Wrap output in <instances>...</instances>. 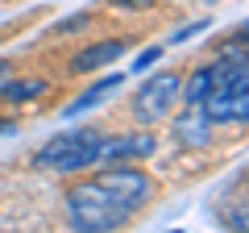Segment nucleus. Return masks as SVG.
<instances>
[{
	"instance_id": "1",
	"label": "nucleus",
	"mask_w": 249,
	"mask_h": 233,
	"mask_svg": "<svg viewBox=\"0 0 249 233\" xmlns=\"http://www.w3.org/2000/svg\"><path fill=\"white\" fill-rule=\"evenodd\" d=\"M100 146H104V134H100L96 125H79V129H67V134H54L42 150H34V158H29V162L42 167V171L75 175V171L96 167Z\"/></svg>"
},
{
	"instance_id": "13",
	"label": "nucleus",
	"mask_w": 249,
	"mask_h": 233,
	"mask_svg": "<svg viewBox=\"0 0 249 233\" xmlns=\"http://www.w3.org/2000/svg\"><path fill=\"white\" fill-rule=\"evenodd\" d=\"M204 29H208V21H191V25H183V29L170 34V46H175V42H187V38H196V34H204Z\"/></svg>"
},
{
	"instance_id": "10",
	"label": "nucleus",
	"mask_w": 249,
	"mask_h": 233,
	"mask_svg": "<svg viewBox=\"0 0 249 233\" xmlns=\"http://www.w3.org/2000/svg\"><path fill=\"white\" fill-rule=\"evenodd\" d=\"M42 92H46V79H9V83H0V100H9V104L37 100Z\"/></svg>"
},
{
	"instance_id": "9",
	"label": "nucleus",
	"mask_w": 249,
	"mask_h": 233,
	"mask_svg": "<svg viewBox=\"0 0 249 233\" xmlns=\"http://www.w3.org/2000/svg\"><path fill=\"white\" fill-rule=\"evenodd\" d=\"M208 88H212V63L196 67V71L178 83V100H183V104H199V100L208 96Z\"/></svg>"
},
{
	"instance_id": "5",
	"label": "nucleus",
	"mask_w": 249,
	"mask_h": 233,
	"mask_svg": "<svg viewBox=\"0 0 249 233\" xmlns=\"http://www.w3.org/2000/svg\"><path fill=\"white\" fill-rule=\"evenodd\" d=\"M158 150V137L150 134H129V137H104V146H100V158L96 162H116V158H150V154Z\"/></svg>"
},
{
	"instance_id": "11",
	"label": "nucleus",
	"mask_w": 249,
	"mask_h": 233,
	"mask_svg": "<svg viewBox=\"0 0 249 233\" xmlns=\"http://www.w3.org/2000/svg\"><path fill=\"white\" fill-rule=\"evenodd\" d=\"M83 25H91V13H75V17H62L54 25V34H79Z\"/></svg>"
},
{
	"instance_id": "6",
	"label": "nucleus",
	"mask_w": 249,
	"mask_h": 233,
	"mask_svg": "<svg viewBox=\"0 0 249 233\" xmlns=\"http://www.w3.org/2000/svg\"><path fill=\"white\" fill-rule=\"evenodd\" d=\"M124 54V42L121 38H104V42H91V46H83L79 54L71 58V71H100L104 63H116Z\"/></svg>"
},
{
	"instance_id": "15",
	"label": "nucleus",
	"mask_w": 249,
	"mask_h": 233,
	"mask_svg": "<svg viewBox=\"0 0 249 233\" xmlns=\"http://www.w3.org/2000/svg\"><path fill=\"white\" fill-rule=\"evenodd\" d=\"M116 9H142V4H150V0H112Z\"/></svg>"
},
{
	"instance_id": "4",
	"label": "nucleus",
	"mask_w": 249,
	"mask_h": 233,
	"mask_svg": "<svg viewBox=\"0 0 249 233\" xmlns=\"http://www.w3.org/2000/svg\"><path fill=\"white\" fill-rule=\"evenodd\" d=\"M178 83H183L178 71H162V75H154V79H145L142 88L133 92V116L142 125L162 121V116L170 113V104L178 100Z\"/></svg>"
},
{
	"instance_id": "3",
	"label": "nucleus",
	"mask_w": 249,
	"mask_h": 233,
	"mask_svg": "<svg viewBox=\"0 0 249 233\" xmlns=\"http://www.w3.org/2000/svg\"><path fill=\"white\" fill-rule=\"evenodd\" d=\"M91 179H96L104 192H112L129 213L142 208V204H150V196H154V179L145 175L142 167H133V162H124V167L121 162H108V167H100Z\"/></svg>"
},
{
	"instance_id": "12",
	"label": "nucleus",
	"mask_w": 249,
	"mask_h": 233,
	"mask_svg": "<svg viewBox=\"0 0 249 233\" xmlns=\"http://www.w3.org/2000/svg\"><path fill=\"white\" fill-rule=\"evenodd\" d=\"M162 50H166V46H145V50L133 58V71H150V67L162 58Z\"/></svg>"
},
{
	"instance_id": "8",
	"label": "nucleus",
	"mask_w": 249,
	"mask_h": 233,
	"mask_svg": "<svg viewBox=\"0 0 249 233\" xmlns=\"http://www.w3.org/2000/svg\"><path fill=\"white\" fill-rule=\"evenodd\" d=\"M112 88H121V75H104V79H96L79 100H71V104L62 108V116H79V113H88V108H96L100 100H104V92H112Z\"/></svg>"
},
{
	"instance_id": "2",
	"label": "nucleus",
	"mask_w": 249,
	"mask_h": 233,
	"mask_svg": "<svg viewBox=\"0 0 249 233\" xmlns=\"http://www.w3.org/2000/svg\"><path fill=\"white\" fill-rule=\"evenodd\" d=\"M67 216H71V225L79 233H104V229L124 225L133 213H129L112 192H104L96 179H88V183H75V188L67 192Z\"/></svg>"
},
{
	"instance_id": "16",
	"label": "nucleus",
	"mask_w": 249,
	"mask_h": 233,
	"mask_svg": "<svg viewBox=\"0 0 249 233\" xmlns=\"http://www.w3.org/2000/svg\"><path fill=\"white\" fill-rule=\"evenodd\" d=\"M4 75H9V63H4V58H0V79H4Z\"/></svg>"
},
{
	"instance_id": "14",
	"label": "nucleus",
	"mask_w": 249,
	"mask_h": 233,
	"mask_svg": "<svg viewBox=\"0 0 249 233\" xmlns=\"http://www.w3.org/2000/svg\"><path fill=\"white\" fill-rule=\"evenodd\" d=\"M9 134H17V121H9V116H0V137H9Z\"/></svg>"
},
{
	"instance_id": "7",
	"label": "nucleus",
	"mask_w": 249,
	"mask_h": 233,
	"mask_svg": "<svg viewBox=\"0 0 249 233\" xmlns=\"http://www.w3.org/2000/svg\"><path fill=\"white\" fill-rule=\"evenodd\" d=\"M208 125H212V121L204 116V108H199V104H187L183 116L175 121V137L183 146H191V150H196V146H208V137H212V134H208Z\"/></svg>"
}]
</instances>
